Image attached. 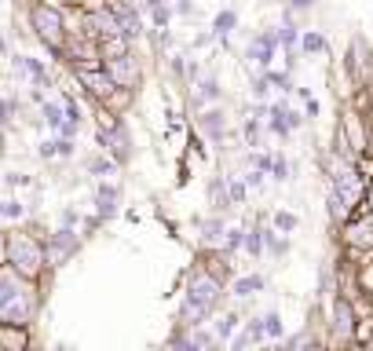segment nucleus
Returning a JSON list of instances; mask_svg holds the SVG:
<instances>
[{"instance_id": "obj_1", "label": "nucleus", "mask_w": 373, "mask_h": 351, "mask_svg": "<svg viewBox=\"0 0 373 351\" xmlns=\"http://www.w3.org/2000/svg\"><path fill=\"white\" fill-rule=\"evenodd\" d=\"M220 300H224V278L212 275V271H194L190 282H187V300H183V307H179V315H176V326L179 330L205 326V322L216 315Z\"/></svg>"}, {"instance_id": "obj_2", "label": "nucleus", "mask_w": 373, "mask_h": 351, "mask_svg": "<svg viewBox=\"0 0 373 351\" xmlns=\"http://www.w3.org/2000/svg\"><path fill=\"white\" fill-rule=\"evenodd\" d=\"M37 315V282L19 275L15 267H0V322L30 326Z\"/></svg>"}, {"instance_id": "obj_3", "label": "nucleus", "mask_w": 373, "mask_h": 351, "mask_svg": "<svg viewBox=\"0 0 373 351\" xmlns=\"http://www.w3.org/2000/svg\"><path fill=\"white\" fill-rule=\"evenodd\" d=\"M366 198V176L355 161H329V216L344 224L355 205Z\"/></svg>"}, {"instance_id": "obj_4", "label": "nucleus", "mask_w": 373, "mask_h": 351, "mask_svg": "<svg viewBox=\"0 0 373 351\" xmlns=\"http://www.w3.org/2000/svg\"><path fill=\"white\" fill-rule=\"evenodd\" d=\"M8 264L19 271V275L26 278H41L44 275V267H48V260H44V242L41 238H33V234H8Z\"/></svg>"}, {"instance_id": "obj_5", "label": "nucleus", "mask_w": 373, "mask_h": 351, "mask_svg": "<svg viewBox=\"0 0 373 351\" xmlns=\"http://www.w3.org/2000/svg\"><path fill=\"white\" fill-rule=\"evenodd\" d=\"M30 26H33V33L41 37V44H48L51 55L62 59V48H66V22H62V11L55 4H33L30 8Z\"/></svg>"}, {"instance_id": "obj_6", "label": "nucleus", "mask_w": 373, "mask_h": 351, "mask_svg": "<svg viewBox=\"0 0 373 351\" xmlns=\"http://www.w3.org/2000/svg\"><path fill=\"white\" fill-rule=\"evenodd\" d=\"M95 139H99V147L107 150L118 165H128V158H132V139H128V128L121 121L102 125L99 132H95Z\"/></svg>"}, {"instance_id": "obj_7", "label": "nucleus", "mask_w": 373, "mask_h": 351, "mask_svg": "<svg viewBox=\"0 0 373 351\" xmlns=\"http://www.w3.org/2000/svg\"><path fill=\"white\" fill-rule=\"evenodd\" d=\"M73 73H77V81H81L84 92L99 102H107L113 92H118V84H113V77L107 73V66H73Z\"/></svg>"}, {"instance_id": "obj_8", "label": "nucleus", "mask_w": 373, "mask_h": 351, "mask_svg": "<svg viewBox=\"0 0 373 351\" xmlns=\"http://www.w3.org/2000/svg\"><path fill=\"white\" fill-rule=\"evenodd\" d=\"M77 249H81V242H77L73 227H59L55 234H48V242H44V260H48V267H62Z\"/></svg>"}, {"instance_id": "obj_9", "label": "nucleus", "mask_w": 373, "mask_h": 351, "mask_svg": "<svg viewBox=\"0 0 373 351\" xmlns=\"http://www.w3.org/2000/svg\"><path fill=\"white\" fill-rule=\"evenodd\" d=\"M102 66H107V73L113 77V84L118 88H132L139 84V77H143V70H139V62L132 51H125V55H113V59H102Z\"/></svg>"}, {"instance_id": "obj_10", "label": "nucleus", "mask_w": 373, "mask_h": 351, "mask_svg": "<svg viewBox=\"0 0 373 351\" xmlns=\"http://www.w3.org/2000/svg\"><path fill=\"white\" fill-rule=\"evenodd\" d=\"M355 330H358L355 304L348 296H337V300H333V336H337L340 344H348V341H355Z\"/></svg>"}, {"instance_id": "obj_11", "label": "nucleus", "mask_w": 373, "mask_h": 351, "mask_svg": "<svg viewBox=\"0 0 373 351\" xmlns=\"http://www.w3.org/2000/svg\"><path fill=\"white\" fill-rule=\"evenodd\" d=\"M344 242L352 249H370L373 253V213H363V216H348L344 219Z\"/></svg>"}, {"instance_id": "obj_12", "label": "nucleus", "mask_w": 373, "mask_h": 351, "mask_svg": "<svg viewBox=\"0 0 373 351\" xmlns=\"http://www.w3.org/2000/svg\"><path fill=\"white\" fill-rule=\"evenodd\" d=\"M121 209V187L118 183H99L95 187V216L99 219H113Z\"/></svg>"}, {"instance_id": "obj_13", "label": "nucleus", "mask_w": 373, "mask_h": 351, "mask_svg": "<svg viewBox=\"0 0 373 351\" xmlns=\"http://www.w3.org/2000/svg\"><path fill=\"white\" fill-rule=\"evenodd\" d=\"M275 48H278V33L271 30V33H260L256 41L249 44V59L256 62V66H271V59H275Z\"/></svg>"}, {"instance_id": "obj_14", "label": "nucleus", "mask_w": 373, "mask_h": 351, "mask_svg": "<svg viewBox=\"0 0 373 351\" xmlns=\"http://www.w3.org/2000/svg\"><path fill=\"white\" fill-rule=\"evenodd\" d=\"M198 128L205 136H209L212 143H224V136H227V117H224V110H205L201 117H198Z\"/></svg>"}, {"instance_id": "obj_15", "label": "nucleus", "mask_w": 373, "mask_h": 351, "mask_svg": "<svg viewBox=\"0 0 373 351\" xmlns=\"http://www.w3.org/2000/svg\"><path fill=\"white\" fill-rule=\"evenodd\" d=\"M113 15H118L125 37H132V41H136V37H143V19L136 15L132 4H113Z\"/></svg>"}, {"instance_id": "obj_16", "label": "nucleus", "mask_w": 373, "mask_h": 351, "mask_svg": "<svg viewBox=\"0 0 373 351\" xmlns=\"http://www.w3.org/2000/svg\"><path fill=\"white\" fill-rule=\"evenodd\" d=\"M15 70H19V73H26V77H33V84H37V88H48V84H51L48 70L41 66V59H33V55H15Z\"/></svg>"}, {"instance_id": "obj_17", "label": "nucleus", "mask_w": 373, "mask_h": 351, "mask_svg": "<svg viewBox=\"0 0 373 351\" xmlns=\"http://www.w3.org/2000/svg\"><path fill=\"white\" fill-rule=\"evenodd\" d=\"M30 344V333H26V326H11V322H0V348L8 351H19Z\"/></svg>"}, {"instance_id": "obj_18", "label": "nucleus", "mask_w": 373, "mask_h": 351, "mask_svg": "<svg viewBox=\"0 0 373 351\" xmlns=\"http://www.w3.org/2000/svg\"><path fill=\"white\" fill-rule=\"evenodd\" d=\"M209 201H212L216 213H227L230 205H235V201H230V194H227V176H216L209 183Z\"/></svg>"}, {"instance_id": "obj_19", "label": "nucleus", "mask_w": 373, "mask_h": 351, "mask_svg": "<svg viewBox=\"0 0 373 351\" xmlns=\"http://www.w3.org/2000/svg\"><path fill=\"white\" fill-rule=\"evenodd\" d=\"M267 336V330H264V318H253V322H246V330H242L238 336H235V348L242 351V348H249V344H260Z\"/></svg>"}, {"instance_id": "obj_20", "label": "nucleus", "mask_w": 373, "mask_h": 351, "mask_svg": "<svg viewBox=\"0 0 373 351\" xmlns=\"http://www.w3.org/2000/svg\"><path fill=\"white\" fill-rule=\"evenodd\" d=\"M264 275H242L238 282H235V296H242V300H246V296H256V293H260L264 289Z\"/></svg>"}, {"instance_id": "obj_21", "label": "nucleus", "mask_w": 373, "mask_h": 351, "mask_svg": "<svg viewBox=\"0 0 373 351\" xmlns=\"http://www.w3.org/2000/svg\"><path fill=\"white\" fill-rule=\"evenodd\" d=\"M363 66H366V44L363 41H352V48H348V73L355 77H363Z\"/></svg>"}, {"instance_id": "obj_22", "label": "nucleus", "mask_w": 373, "mask_h": 351, "mask_svg": "<svg viewBox=\"0 0 373 351\" xmlns=\"http://www.w3.org/2000/svg\"><path fill=\"white\" fill-rule=\"evenodd\" d=\"M88 172H92V176H113V172H118V161L102 150V154H95V158H88Z\"/></svg>"}, {"instance_id": "obj_23", "label": "nucleus", "mask_w": 373, "mask_h": 351, "mask_svg": "<svg viewBox=\"0 0 373 351\" xmlns=\"http://www.w3.org/2000/svg\"><path fill=\"white\" fill-rule=\"evenodd\" d=\"M224 234H227V231H224V219L212 216L209 224L201 227V242H205V245H224Z\"/></svg>"}, {"instance_id": "obj_24", "label": "nucleus", "mask_w": 373, "mask_h": 351, "mask_svg": "<svg viewBox=\"0 0 373 351\" xmlns=\"http://www.w3.org/2000/svg\"><path fill=\"white\" fill-rule=\"evenodd\" d=\"M41 117H44V125L51 128V132H59L62 121H66V110H62L59 102H44V107H41Z\"/></svg>"}, {"instance_id": "obj_25", "label": "nucleus", "mask_w": 373, "mask_h": 351, "mask_svg": "<svg viewBox=\"0 0 373 351\" xmlns=\"http://www.w3.org/2000/svg\"><path fill=\"white\" fill-rule=\"evenodd\" d=\"M235 330H238V315H235V311L220 315V318H216V326H212V333L220 336V344H224V341H230V336H235Z\"/></svg>"}, {"instance_id": "obj_26", "label": "nucleus", "mask_w": 373, "mask_h": 351, "mask_svg": "<svg viewBox=\"0 0 373 351\" xmlns=\"http://www.w3.org/2000/svg\"><path fill=\"white\" fill-rule=\"evenodd\" d=\"M220 99V81L216 77H209V81L198 84V96H194V107H205V102H216Z\"/></svg>"}, {"instance_id": "obj_27", "label": "nucleus", "mask_w": 373, "mask_h": 351, "mask_svg": "<svg viewBox=\"0 0 373 351\" xmlns=\"http://www.w3.org/2000/svg\"><path fill=\"white\" fill-rule=\"evenodd\" d=\"M235 26H238V15L227 8V11H220V15L212 19V33H216V37H227L230 30H235Z\"/></svg>"}, {"instance_id": "obj_28", "label": "nucleus", "mask_w": 373, "mask_h": 351, "mask_svg": "<svg viewBox=\"0 0 373 351\" xmlns=\"http://www.w3.org/2000/svg\"><path fill=\"white\" fill-rule=\"evenodd\" d=\"M242 245H246V231H242V227H230V231L224 234V245H220V253H224V256H230L235 249H242Z\"/></svg>"}, {"instance_id": "obj_29", "label": "nucleus", "mask_w": 373, "mask_h": 351, "mask_svg": "<svg viewBox=\"0 0 373 351\" xmlns=\"http://www.w3.org/2000/svg\"><path fill=\"white\" fill-rule=\"evenodd\" d=\"M249 256H260L264 253V227H253V231H246V245H242Z\"/></svg>"}, {"instance_id": "obj_30", "label": "nucleus", "mask_w": 373, "mask_h": 351, "mask_svg": "<svg viewBox=\"0 0 373 351\" xmlns=\"http://www.w3.org/2000/svg\"><path fill=\"white\" fill-rule=\"evenodd\" d=\"M264 330H267V336H271V341L286 336V326H282V315H278V311H267V315H264Z\"/></svg>"}, {"instance_id": "obj_31", "label": "nucleus", "mask_w": 373, "mask_h": 351, "mask_svg": "<svg viewBox=\"0 0 373 351\" xmlns=\"http://www.w3.org/2000/svg\"><path fill=\"white\" fill-rule=\"evenodd\" d=\"M300 48L307 51V55H318V51L326 48V37H322V33H304V37H300Z\"/></svg>"}, {"instance_id": "obj_32", "label": "nucleus", "mask_w": 373, "mask_h": 351, "mask_svg": "<svg viewBox=\"0 0 373 351\" xmlns=\"http://www.w3.org/2000/svg\"><path fill=\"white\" fill-rule=\"evenodd\" d=\"M246 190H249V183H246V179H235V176L227 179V194H230V201H235V205H242V201H246Z\"/></svg>"}, {"instance_id": "obj_33", "label": "nucleus", "mask_w": 373, "mask_h": 351, "mask_svg": "<svg viewBox=\"0 0 373 351\" xmlns=\"http://www.w3.org/2000/svg\"><path fill=\"white\" fill-rule=\"evenodd\" d=\"M278 44H286L289 51L297 48V26H293L289 19H286V26H282V30H278Z\"/></svg>"}, {"instance_id": "obj_34", "label": "nucleus", "mask_w": 373, "mask_h": 351, "mask_svg": "<svg viewBox=\"0 0 373 351\" xmlns=\"http://www.w3.org/2000/svg\"><path fill=\"white\" fill-rule=\"evenodd\" d=\"M271 179H278V183L289 179V161L286 158H271Z\"/></svg>"}, {"instance_id": "obj_35", "label": "nucleus", "mask_w": 373, "mask_h": 351, "mask_svg": "<svg viewBox=\"0 0 373 351\" xmlns=\"http://www.w3.org/2000/svg\"><path fill=\"white\" fill-rule=\"evenodd\" d=\"M275 227H278L282 234L297 231V216H293V213H275Z\"/></svg>"}, {"instance_id": "obj_36", "label": "nucleus", "mask_w": 373, "mask_h": 351, "mask_svg": "<svg viewBox=\"0 0 373 351\" xmlns=\"http://www.w3.org/2000/svg\"><path fill=\"white\" fill-rule=\"evenodd\" d=\"M22 216H26V205L22 201H15V198L4 201V219H22Z\"/></svg>"}, {"instance_id": "obj_37", "label": "nucleus", "mask_w": 373, "mask_h": 351, "mask_svg": "<svg viewBox=\"0 0 373 351\" xmlns=\"http://www.w3.org/2000/svg\"><path fill=\"white\" fill-rule=\"evenodd\" d=\"M59 147H62V139H44L41 143V158H48V161L59 158Z\"/></svg>"}, {"instance_id": "obj_38", "label": "nucleus", "mask_w": 373, "mask_h": 351, "mask_svg": "<svg viewBox=\"0 0 373 351\" xmlns=\"http://www.w3.org/2000/svg\"><path fill=\"white\" fill-rule=\"evenodd\" d=\"M264 176H267V172H264V168H253V172L246 176V183H249L253 190H260V187H264Z\"/></svg>"}, {"instance_id": "obj_39", "label": "nucleus", "mask_w": 373, "mask_h": 351, "mask_svg": "<svg viewBox=\"0 0 373 351\" xmlns=\"http://www.w3.org/2000/svg\"><path fill=\"white\" fill-rule=\"evenodd\" d=\"M267 84H271V81H267V73H264V77H256V81H253V96H256V99H264V96H267Z\"/></svg>"}, {"instance_id": "obj_40", "label": "nucleus", "mask_w": 373, "mask_h": 351, "mask_svg": "<svg viewBox=\"0 0 373 351\" xmlns=\"http://www.w3.org/2000/svg\"><path fill=\"white\" fill-rule=\"evenodd\" d=\"M0 264H8V234L0 231Z\"/></svg>"}, {"instance_id": "obj_41", "label": "nucleus", "mask_w": 373, "mask_h": 351, "mask_svg": "<svg viewBox=\"0 0 373 351\" xmlns=\"http://www.w3.org/2000/svg\"><path fill=\"white\" fill-rule=\"evenodd\" d=\"M289 4H293V11H307V8L315 4V0H289Z\"/></svg>"}, {"instance_id": "obj_42", "label": "nucleus", "mask_w": 373, "mask_h": 351, "mask_svg": "<svg viewBox=\"0 0 373 351\" xmlns=\"http://www.w3.org/2000/svg\"><path fill=\"white\" fill-rule=\"evenodd\" d=\"M73 224H77V213L66 209V213H62V227H73Z\"/></svg>"}, {"instance_id": "obj_43", "label": "nucleus", "mask_w": 373, "mask_h": 351, "mask_svg": "<svg viewBox=\"0 0 373 351\" xmlns=\"http://www.w3.org/2000/svg\"><path fill=\"white\" fill-rule=\"evenodd\" d=\"M0 125H8V102H4V96H0Z\"/></svg>"}, {"instance_id": "obj_44", "label": "nucleus", "mask_w": 373, "mask_h": 351, "mask_svg": "<svg viewBox=\"0 0 373 351\" xmlns=\"http://www.w3.org/2000/svg\"><path fill=\"white\" fill-rule=\"evenodd\" d=\"M176 11H179V15H190V0H179Z\"/></svg>"}, {"instance_id": "obj_45", "label": "nucleus", "mask_w": 373, "mask_h": 351, "mask_svg": "<svg viewBox=\"0 0 373 351\" xmlns=\"http://www.w3.org/2000/svg\"><path fill=\"white\" fill-rule=\"evenodd\" d=\"M363 201H366V213H373V187H366V198Z\"/></svg>"}]
</instances>
